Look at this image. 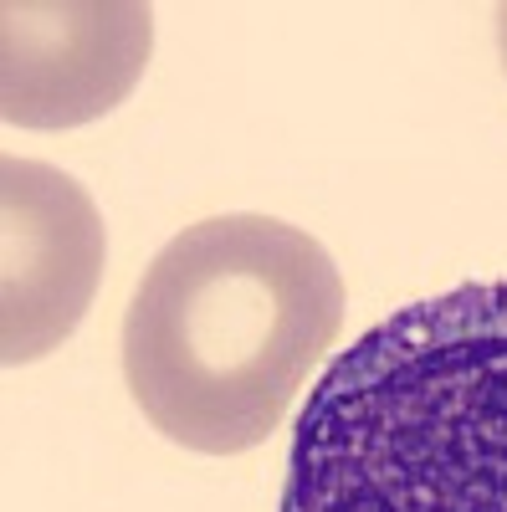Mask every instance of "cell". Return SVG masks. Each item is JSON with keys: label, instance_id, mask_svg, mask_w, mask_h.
I'll list each match as a JSON object with an SVG mask.
<instances>
[{"label": "cell", "instance_id": "1", "mask_svg": "<svg viewBox=\"0 0 507 512\" xmlns=\"http://www.w3.org/2000/svg\"><path fill=\"white\" fill-rule=\"evenodd\" d=\"M282 512H507V282L410 303L323 369Z\"/></svg>", "mask_w": 507, "mask_h": 512}, {"label": "cell", "instance_id": "2", "mask_svg": "<svg viewBox=\"0 0 507 512\" xmlns=\"http://www.w3.org/2000/svg\"><path fill=\"white\" fill-rule=\"evenodd\" d=\"M344 328V272L277 216H210L169 241L123 313V379L164 441L262 446Z\"/></svg>", "mask_w": 507, "mask_h": 512}, {"label": "cell", "instance_id": "3", "mask_svg": "<svg viewBox=\"0 0 507 512\" xmlns=\"http://www.w3.org/2000/svg\"><path fill=\"white\" fill-rule=\"evenodd\" d=\"M103 216L72 175L41 159L0 164V359L62 349L103 282Z\"/></svg>", "mask_w": 507, "mask_h": 512}, {"label": "cell", "instance_id": "4", "mask_svg": "<svg viewBox=\"0 0 507 512\" xmlns=\"http://www.w3.org/2000/svg\"><path fill=\"white\" fill-rule=\"evenodd\" d=\"M154 52L144 0H6L0 6V118L77 128L139 88Z\"/></svg>", "mask_w": 507, "mask_h": 512}, {"label": "cell", "instance_id": "5", "mask_svg": "<svg viewBox=\"0 0 507 512\" xmlns=\"http://www.w3.org/2000/svg\"><path fill=\"white\" fill-rule=\"evenodd\" d=\"M497 47H502V67H507V6H497Z\"/></svg>", "mask_w": 507, "mask_h": 512}]
</instances>
